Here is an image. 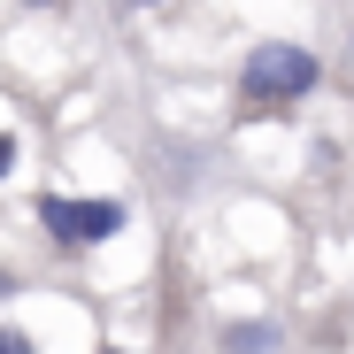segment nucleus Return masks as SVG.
<instances>
[{
	"label": "nucleus",
	"instance_id": "5",
	"mask_svg": "<svg viewBox=\"0 0 354 354\" xmlns=\"http://www.w3.org/2000/svg\"><path fill=\"white\" fill-rule=\"evenodd\" d=\"M16 169V131H0V177Z\"/></svg>",
	"mask_w": 354,
	"mask_h": 354
},
{
	"label": "nucleus",
	"instance_id": "2",
	"mask_svg": "<svg viewBox=\"0 0 354 354\" xmlns=\"http://www.w3.org/2000/svg\"><path fill=\"white\" fill-rule=\"evenodd\" d=\"M124 201H108V193H46L39 201V223H46V239L54 247H108L115 239V231H124Z\"/></svg>",
	"mask_w": 354,
	"mask_h": 354
},
{
	"label": "nucleus",
	"instance_id": "3",
	"mask_svg": "<svg viewBox=\"0 0 354 354\" xmlns=\"http://www.w3.org/2000/svg\"><path fill=\"white\" fill-rule=\"evenodd\" d=\"M223 346H231V354H277V324H239Z\"/></svg>",
	"mask_w": 354,
	"mask_h": 354
},
{
	"label": "nucleus",
	"instance_id": "7",
	"mask_svg": "<svg viewBox=\"0 0 354 354\" xmlns=\"http://www.w3.org/2000/svg\"><path fill=\"white\" fill-rule=\"evenodd\" d=\"M147 8H162V0H147Z\"/></svg>",
	"mask_w": 354,
	"mask_h": 354
},
{
	"label": "nucleus",
	"instance_id": "4",
	"mask_svg": "<svg viewBox=\"0 0 354 354\" xmlns=\"http://www.w3.org/2000/svg\"><path fill=\"white\" fill-rule=\"evenodd\" d=\"M0 354H39V346H31V339H24L16 324H0Z\"/></svg>",
	"mask_w": 354,
	"mask_h": 354
},
{
	"label": "nucleus",
	"instance_id": "1",
	"mask_svg": "<svg viewBox=\"0 0 354 354\" xmlns=\"http://www.w3.org/2000/svg\"><path fill=\"white\" fill-rule=\"evenodd\" d=\"M316 77H324V62H316L308 46H292V39H262L247 62H239V93H247L254 108L301 100V93H316Z\"/></svg>",
	"mask_w": 354,
	"mask_h": 354
},
{
	"label": "nucleus",
	"instance_id": "6",
	"mask_svg": "<svg viewBox=\"0 0 354 354\" xmlns=\"http://www.w3.org/2000/svg\"><path fill=\"white\" fill-rule=\"evenodd\" d=\"M108 354H131V346H108Z\"/></svg>",
	"mask_w": 354,
	"mask_h": 354
}]
</instances>
